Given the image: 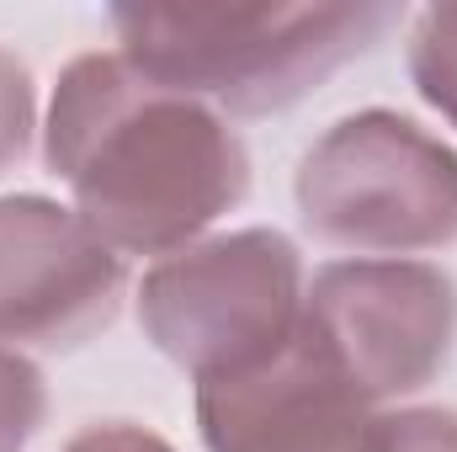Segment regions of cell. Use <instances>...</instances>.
<instances>
[{
    "label": "cell",
    "mask_w": 457,
    "mask_h": 452,
    "mask_svg": "<svg viewBox=\"0 0 457 452\" xmlns=\"http://www.w3.org/2000/svg\"><path fill=\"white\" fill-rule=\"evenodd\" d=\"M122 298V255L75 208L0 197V346L70 351L107 331Z\"/></svg>",
    "instance_id": "8992f818"
},
{
    "label": "cell",
    "mask_w": 457,
    "mask_h": 452,
    "mask_svg": "<svg viewBox=\"0 0 457 452\" xmlns=\"http://www.w3.org/2000/svg\"><path fill=\"white\" fill-rule=\"evenodd\" d=\"M394 5H128L112 11L117 54L149 80L213 113H282L367 54Z\"/></svg>",
    "instance_id": "7a4b0ae2"
},
{
    "label": "cell",
    "mask_w": 457,
    "mask_h": 452,
    "mask_svg": "<svg viewBox=\"0 0 457 452\" xmlns=\"http://www.w3.org/2000/svg\"><path fill=\"white\" fill-rule=\"evenodd\" d=\"M303 293V261L287 234L234 229L160 255L138 282V320L192 383H224L298 340Z\"/></svg>",
    "instance_id": "3957f363"
},
{
    "label": "cell",
    "mask_w": 457,
    "mask_h": 452,
    "mask_svg": "<svg viewBox=\"0 0 457 452\" xmlns=\"http://www.w3.org/2000/svg\"><path fill=\"white\" fill-rule=\"evenodd\" d=\"M293 197L325 245L404 261L457 239V155L399 113H351L314 138Z\"/></svg>",
    "instance_id": "277c9868"
},
{
    "label": "cell",
    "mask_w": 457,
    "mask_h": 452,
    "mask_svg": "<svg viewBox=\"0 0 457 452\" xmlns=\"http://www.w3.org/2000/svg\"><path fill=\"white\" fill-rule=\"evenodd\" d=\"M298 336L383 410L447 367L457 340V282L431 261H330L303 293Z\"/></svg>",
    "instance_id": "5b68a950"
},
{
    "label": "cell",
    "mask_w": 457,
    "mask_h": 452,
    "mask_svg": "<svg viewBox=\"0 0 457 452\" xmlns=\"http://www.w3.org/2000/svg\"><path fill=\"white\" fill-rule=\"evenodd\" d=\"M208 452H388V415L298 336L277 362L197 383Z\"/></svg>",
    "instance_id": "52a82bcc"
},
{
    "label": "cell",
    "mask_w": 457,
    "mask_h": 452,
    "mask_svg": "<svg viewBox=\"0 0 457 452\" xmlns=\"http://www.w3.org/2000/svg\"><path fill=\"white\" fill-rule=\"evenodd\" d=\"M388 452H457V410H394Z\"/></svg>",
    "instance_id": "8fae6325"
},
{
    "label": "cell",
    "mask_w": 457,
    "mask_h": 452,
    "mask_svg": "<svg viewBox=\"0 0 457 452\" xmlns=\"http://www.w3.org/2000/svg\"><path fill=\"white\" fill-rule=\"evenodd\" d=\"M48 415L43 372L27 362V351L0 346V452H27Z\"/></svg>",
    "instance_id": "9c48e42d"
},
{
    "label": "cell",
    "mask_w": 457,
    "mask_h": 452,
    "mask_svg": "<svg viewBox=\"0 0 457 452\" xmlns=\"http://www.w3.org/2000/svg\"><path fill=\"white\" fill-rule=\"evenodd\" d=\"M64 452H170V442L133 426V421H96V426L75 431L64 442Z\"/></svg>",
    "instance_id": "7c38bea8"
},
{
    "label": "cell",
    "mask_w": 457,
    "mask_h": 452,
    "mask_svg": "<svg viewBox=\"0 0 457 452\" xmlns=\"http://www.w3.org/2000/svg\"><path fill=\"white\" fill-rule=\"evenodd\" d=\"M48 171L75 213L117 255H170L203 239L250 187L239 133L197 96H181L122 54L64 64L48 128Z\"/></svg>",
    "instance_id": "6da1fadb"
},
{
    "label": "cell",
    "mask_w": 457,
    "mask_h": 452,
    "mask_svg": "<svg viewBox=\"0 0 457 452\" xmlns=\"http://www.w3.org/2000/svg\"><path fill=\"white\" fill-rule=\"evenodd\" d=\"M37 128V91H32V70L0 48V171H11Z\"/></svg>",
    "instance_id": "30bf717a"
},
{
    "label": "cell",
    "mask_w": 457,
    "mask_h": 452,
    "mask_svg": "<svg viewBox=\"0 0 457 452\" xmlns=\"http://www.w3.org/2000/svg\"><path fill=\"white\" fill-rule=\"evenodd\" d=\"M410 75H415V91L457 128V5H431L415 16Z\"/></svg>",
    "instance_id": "ba28073f"
}]
</instances>
